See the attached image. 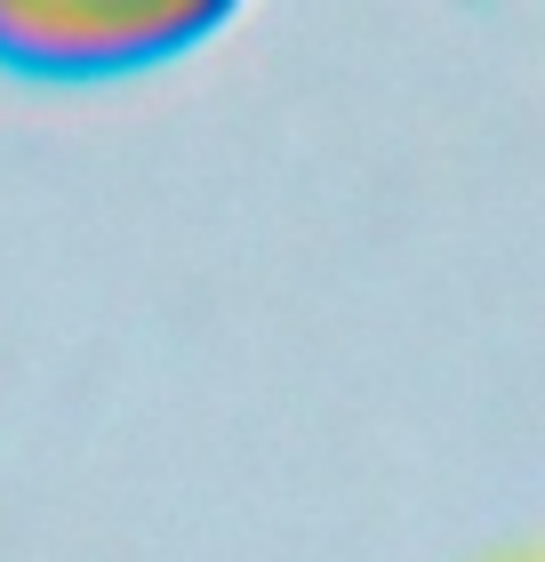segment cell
I'll use <instances>...</instances> for the list:
<instances>
[{
	"mask_svg": "<svg viewBox=\"0 0 545 562\" xmlns=\"http://www.w3.org/2000/svg\"><path fill=\"white\" fill-rule=\"evenodd\" d=\"M217 0H0V57L16 72H121L201 41Z\"/></svg>",
	"mask_w": 545,
	"mask_h": 562,
	"instance_id": "6da1fadb",
	"label": "cell"
}]
</instances>
